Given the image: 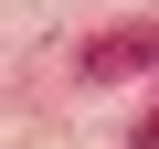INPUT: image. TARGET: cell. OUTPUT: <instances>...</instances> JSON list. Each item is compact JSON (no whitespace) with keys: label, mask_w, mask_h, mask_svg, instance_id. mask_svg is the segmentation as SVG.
I'll return each instance as SVG.
<instances>
[{"label":"cell","mask_w":159,"mask_h":149,"mask_svg":"<svg viewBox=\"0 0 159 149\" xmlns=\"http://www.w3.org/2000/svg\"><path fill=\"white\" fill-rule=\"evenodd\" d=\"M159 53V32H117V43H96L85 53V74H117V64H148Z\"/></svg>","instance_id":"cell-1"},{"label":"cell","mask_w":159,"mask_h":149,"mask_svg":"<svg viewBox=\"0 0 159 149\" xmlns=\"http://www.w3.org/2000/svg\"><path fill=\"white\" fill-rule=\"evenodd\" d=\"M138 149H159V107H148V117H138Z\"/></svg>","instance_id":"cell-2"}]
</instances>
